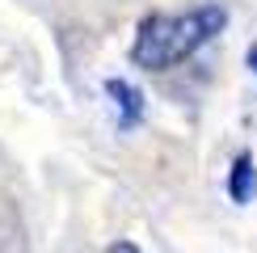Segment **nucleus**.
Instances as JSON below:
<instances>
[{"label": "nucleus", "mask_w": 257, "mask_h": 253, "mask_svg": "<svg viewBox=\"0 0 257 253\" xmlns=\"http://www.w3.org/2000/svg\"><path fill=\"white\" fill-rule=\"evenodd\" d=\"M223 26H228L223 5H198L190 13H148L135 26L131 59H135V68L165 72L173 63L190 59L198 47H207L215 34H223Z\"/></svg>", "instance_id": "f257e3e1"}, {"label": "nucleus", "mask_w": 257, "mask_h": 253, "mask_svg": "<svg viewBox=\"0 0 257 253\" xmlns=\"http://www.w3.org/2000/svg\"><path fill=\"white\" fill-rule=\"evenodd\" d=\"M105 93L114 97V105H118V126H139V118H144V93L135 89V84H126V80H105Z\"/></svg>", "instance_id": "f03ea898"}, {"label": "nucleus", "mask_w": 257, "mask_h": 253, "mask_svg": "<svg viewBox=\"0 0 257 253\" xmlns=\"http://www.w3.org/2000/svg\"><path fill=\"white\" fill-rule=\"evenodd\" d=\"M257 194V169H253V156L249 152H236V161L228 169V198L232 203H253Z\"/></svg>", "instance_id": "7ed1b4c3"}, {"label": "nucleus", "mask_w": 257, "mask_h": 253, "mask_svg": "<svg viewBox=\"0 0 257 253\" xmlns=\"http://www.w3.org/2000/svg\"><path fill=\"white\" fill-rule=\"evenodd\" d=\"M110 253H139L135 245H126V240H118V245H110Z\"/></svg>", "instance_id": "20e7f679"}, {"label": "nucleus", "mask_w": 257, "mask_h": 253, "mask_svg": "<svg viewBox=\"0 0 257 253\" xmlns=\"http://www.w3.org/2000/svg\"><path fill=\"white\" fill-rule=\"evenodd\" d=\"M244 59H249V68L257 72V42H253V47H249V55H244Z\"/></svg>", "instance_id": "39448f33"}]
</instances>
